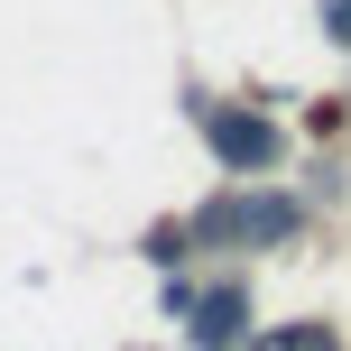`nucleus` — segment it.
<instances>
[{
    "label": "nucleus",
    "mask_w": 351,
    "mask_h": 351,
    "mask_svg": "<svg viewBox=\"0 0 351 351\" xmlns=\"http://www.w3.org/2000/svg\"><path fill=\"white\" fill-rule=\"evenodd\" d=\"M204 139H213V158H222L231 176H268V167L287 158L278 121H259V111H213V121H204Z\"/></svg>",
    "instance_id": "1"
},
{
    "label": "nucleus",
    "mask_w": 351,
    "mask_h": 351,
    "mask_svg": "<svg viewBox=\"0 0 351 351\" xmlns=\"http://www.w3.org/2000/svg\"><path fill=\"white\" fill-rule=\"evenodd\" d=\"M278 351H333V333H324V324H305V333H287Z\"/></svg>",
    "instance_id": "4"
},
{
    "label": "nucleus",
    "mask_w": 351,
    "mask_h": 351,
    "mask_svg": "<svg viewBox=\"0 0 351 351\" xmlns=\"http://www.w3.org/2000/svg\"><path fill=\"white\" fill-rule=\"evenodd\" d=\"M194 231H204V241H287V231H296V204H287V194H241V204H213Z\"/></svg>",
    "instance_id": "2"
},
{
    "label": "nucleus",
    "mask_w": 351,
    "mask_h": 351,
    "mask_svg": "<svg viewBox=\"0 0 351 351\" xmlns=\"http://www.w3.org/2000/svg\"><path fill=\"white\" fill-rule=\"evenodd\" d=\"M324 19H333V37H351V0H324Z\"/></svg>",
    "instance_id": "5"
},
{
    "label": "nucleus",
    "mask_w": 351,
    "mask_h": 351,
    "mask_svg": "<svg viewBox=\"0 0 351 351\" xmlns=\"http://www.w3.org/2000/svg\"><path fill=\"white\" fill-rule=\"evenodd\" d=\"M241 324H250V296H241V287L194 296V342H204V351H231V342H241Z\"/></svg>",
    "instance_id": "3"
}]
</instances>
